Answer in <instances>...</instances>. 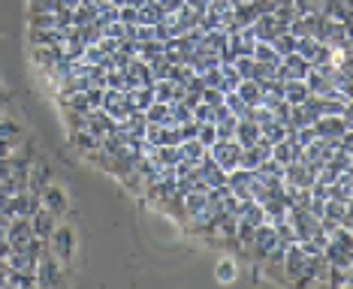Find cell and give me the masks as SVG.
<instances>
[{"mask_svg":"<svg viewBox=\"0 0 353 289\" xmlns=\"http://www.w3.org/2000/svg\"><path fill=\"white\" fill-rule=\"evenodd\" d=\"M63 283H67V268L54 259L49 244H46V250L37 259V286L46 289V286H63Z\"/></svg>","mask_w":353,"mask_h":289,"instance_id":"2","label":"cell"},{"mask_svg":"<svg viewBox=\"0 0 353 289\" xmlns=\"http://www.w3.org/2000/svg\"><path fill=\"white\" fill-rule=\"evenodd\" d=\"M236 94H239V100L245 103V106H256L260 103V85L254 82V78H242V82L236 85Z\"/></svg>","mask_w":353,"mask_h":289,"instance_id":"17","label":"cell"},{"mask_svg":"<svg viewBox=\"0 0 353 289\" xmlns=\"http://www.w3.org/2000/svg\"><path fill=\"white\" fill-rule=\"evenodd\" d=\"M205 154H208V148H205V144H199L196 139H184V142H181V157H184V160H190L194 166H196Z\"/></svg>","mask_w":353,"mask_h":289,"instance_id":"20","label":"cell"},{"mask_svg":"<svg viewBox=\"0 0 353 289\" xmlns=\"http://www.w3.org/2000/svg\"><path fill=\"white\" fill-rule=\"evenodd\" d=\"M6 286H37V271H6Z\"/></svg>","mask_w":353,"mask_h":289,"instance_id":"21","label":"cell"},{"mask_svg":"<svg viewBox=\"0 0 353 289\" xmlns=\"http://www.w3.org/2000/svg\"><path fill=\"white\" fill-rule=\"evenodd\" d=\"M49 250H52V256L58 259L63 268L67 265H73L76 262V250H79V241H76V229L70 226V223H61L58 220V226H54V232L49 235Z\"/></svg>","mask_w":353,"mask_h":289,"instance_id":"1","label":"cell"},{"mask_svg":"<svg viewBox=\"0 0 353 289\" xmlns=\"http://www.w3.org/2000/svg\"><path fill=\"white\" fill-rule=\"evenodd\" d=\"M196 142H199V144H205V148H212V144L218 142L214 124H199V130H196Z\"/></svg>","mask_w":353,"mask_h":289,"instance_id":"25","label":"cell"},{"mask_svg":"<svg viewBox=\"0 0 353 289\" xmlns=\"http://www.w3.org/2000/svg\"><path fill=\"white\" fill-rule=\"evenodd\" d=\"M236 275H239V271H236V262H232V259H223L218 265V280H221V283H230V280H236Z\"/></svg>","mask_w":353,"mask_h":289,"instance_id":"27","label":"cell"},{"mask_svg":"<svg viewBox=\"0 0 353 289\" xmlns=\"http://www.w3.org/2000/svg\"><path fill=\"white\" fill-rule=\"evenodd\" d=\"M199 100H203V103H208V106H221V103H223V91H221V87H203V94H199Z\"/></svg>","mask_w":353,"mask_h":289,"instance_id":"28","label":"cell"},{"mask_svg":"<svg viewBox=\"0 0 353 289\" xmlns=\"http://www.w3.org/2000/svg\"><path fill=\"white\" fill-rule=\"evenodd\" d=\"M25 136H28V130H25V124H21L19 118H12L10 111L0 118V139H6V142H21Z\"/></svg>","mask_w":353,"mask_h":289,"instance_id":"15","label":"cell"},{"mask_svg":"<svg viewBox=\"0 0 353 289\" xmlns=\"http://www.w3.org/2000/svg\"><path fill=\"white\" fill-rule=\"evenodd\" d=\"M58 220H61V217L52 214L49 208H37V211L30 214V226H34V235L43 238V241H49V235L54 232V226H58Z\"/></svg>","mask_w":353,"mask_h":289,"instance_id":"12","label":"cell"},{"mask_svg":"<svg viewBox=\"0 0 353 289\" xmlns=\"http://www.w3.org/2000/svg\"><path fill=\"white\" fill-rule=\"evenodd\" d=\"M208 157H212L223 172H232V169H239V160H242V144L236 139H218L208 148Z\"/></svg>","mask_w":353,"mask_h":289,"instance_id":"3","label":"cell"},{"mask_svg":"<svg viewBox=\"0 0 353 289\" xmlns=\"http://www.w3.org/2000/svg\"><path fill=\"white\" fill-rule=\"evenodd\" d=\"M254 61L269 63V67H278V63H281V54L275 52V45H272V43H263V39H256V45H254Z\"/></svg>","mask_w":353,"mask_h":289,"instance_id":"19","label":"cell"},{"mask_svg":"<svg viewBox=\"0 0 353 289\" xmlns=\"http://www.w3.org/2000/svg\"><path fill=\"white\" fill-rule=\"evenodd\" d=\"M314 133L320 139H341V133L350 130V118H339V115H320L314 124Z\"/></svg>","mask_w":353,"mask_h":289,"instance_id":"9","label":"cell"},{"mask_svg":"<svg viewBox=\"0 0 353 289\" xmlns=\"http://www.w3.org/2000/svg\"><path fill=\"white\" fill-rule=\"evenodd\" d=\"M39 196H43V208H49L52 214H58V217H63L67 214V205H70V196H67V190L63 187H58V184H49V187H46L43 193H39Z\"/></svg>","mask_w":353,"mask_h":289,"instance_id":"11","label":"cell"},{"mask_svg":"<svg viewBox=\"0 0 353 289\" xmlns=\"http://www.w3.org/2000/svg\"><path fill=\"white\" fill-rule=\"evenodd\" d=\"M37 208H43V196H39V193H30V190H21V193H12V196H10L3 214H10V217H30Z\"/></svg>","mask_w":353,"mask_h":289,"instance_id":"4","label":"cell"},{"mask_svg":"<svg viewBox=\"0 0 353 289\" xmlns=\"http://www.w3.org/2000/svg\"><path fill=\"white\" fill-rule=\"evenodd\" d=\"M308 69H311V63L305 61L302 54L290 52V54H284L281 63L275 67V78H278V82H284V78H305V76H308Z\"/></svg>","mask_w":353,"mask_h":289,"instance_id":"7","label":"cell"},{"mask_svg":"<svg viewBox=\"0 0 353 289\" xmlns=\"http://www.w3.org/2000/svg\"><path fill=\"white\" fill-rule=\"evenodd\" d=\"M308 96L311 94H308L305 78H284V82H281V100H287L290 106H302Z\"/></svg>","mask_w":353,"mask_h":289,"instance_id":"13","label":"cell"},{"mask_svg":"<svg viewBox=\"0 0 353 289\" xmlns=\"http://www.w3.org/2000/svg\"><path fill=\"white\" fill-rule=\"evenodd\" d=\"M52 181H54V169H52L49 160L39 154L34 163H30V172H28V190H30V193H43Z\"/></svg>","mask_w":353,"mask_h":289,"instance_id":"6","label":"cell"},{"mask_svg":"<svg viewBox=\"0 0 353 289\" xmlns=\"http://www.w3.org/2000/svg\"><path fill=\"white\" fill-rule=\"evenodd\" d=\"M269 157H272V160H278L281 166L290 163V139L284 136L281 142H272V154H269Z\"/></svg>","mask_w":353,"mask_h":289,"instance_id":"23","label":"cell"},{"mask_svg":"<svg viewBox=\"0 0 353 289\" xmlns=\"http://www.w3.org/2000/svg\"><path fill=\"white\" fill-rule=\"evenodd\" d=\"M272 45H275V52L284 58V54H290V52H296V36L287 30V34H278L275 39H272Z\"/></svg>","mask_w":353,"mask_h":289,"instance_id":"24","label":"cell"},{"mask_svg":"<svg viewBox=\"0 0 353 289\" xmlns=\"http://www.w3.org/2000/svg\"><path fill=\"white\" fill-rule=\"evenodd\" d=\"M232 139L242 144V148H248V144H256V139H260V124H256L254 118H239Z\"/></svg>","mask_w":353,"mask_h":289,"instance_id":"14","label":"cell"},{"mask_svg":"<svg viewBox=\"0 0 353 289\" xmlns=\"http://www.w3.org/2000/svg\"><path fill=\"white\" fill-rule=\"evenodd\" d=\"M6 241L12 244V250H25L28 241L34 238V226H30V217H12L10 229H6Z\"/></svg>","mask_w":353,"mask_h":289,"instance_id":"10","label":"cell"},{"mask_svg":"<svg viewBox=\"0 0 353 289\" xmlns=\"http://www.w3.org/2000/svg\"><path fill=\"white\" fill-rule=\"evenodd\" d=\"M160 19H163V10H160L157 0H148V3H142V6H139V21H145V24H157Z\"/></svg>","mask_w":353,"mask_h":289,"instance_id":"22","label":"cell"},{"mask_svg":"<svg viewBox=\"0 0 353 289\" xmlns=\"http://www.w3.org/2000/svg\"><path fill=\"white\" fill-rule=\"evenodd\" d=\"M194 118L199 120V124H214V106H208V103L199 100L194 106Z\"/></svg>","mask_w":353,"mask_h":289,"instance_id":"26","label":"cell"},{"mask_svg":"<svg viewBox=\"0 0 353 289\" xmlns=\"http://www.w3.org/2000/svg\"><path fill=\"white\" fill-rule=\"evenodd\" d=\"M251 28H254L256 39H263V43H272V39L278 36V21H275V15H256Z\"/></svg>","mask_w":353,"mask_h":289,"instance_id":"16","label":"cell"},{"mask_svg":"<svg viewBox=\"0 0 353 289\" xmlns=\"http://www.w3.org/2000/svg\"><path fill=\"white\" fill-rule=\"evenodd\" d=\"M281 265H284V277H287V283H293V280L305 271V265H308V256H305V250H302L299 241L287 244V253H284V259H281Z\"/></svg>","mask_w":353,"mask_h":289,"instance_id":"8","label":"cell"},{"mask_svg":"<svg viewBox=\"0 0 353 289\" xmlns=\"http://www.w3.org/2000/svg\"><path fill=\"white\" fill-rule=\"evenodd\" d=\"M251 3H254L256 15H272L275 12V6H278V0H251Z\"/></svg>","mask_w":353,"mask_h":289,"instance_id":"30","label":"cell"},{"mask_svg":"<svg viewBox=\"0 0 353 289\" xmlns=\"http://www.w3.org/2000/svg\"><path fill=\"white\" fill-rule=\"evenodd\" d=\"M275 244H278V232H275V226H272V223H260V226L254 229V238H251V247H248V253H251L254 259H260V262H263Z\"/></svg>","mask_w":353,"mask_h":289,"instance_id":"5","label":"cell"},{"mask_svg":"<svg viewBox=\"0 0 353 289\" xmlns=\"http://www.w3.org/2000/svg\"><path fill=\"white\" fill-rule=\"evenodd\" d=\"M6 265L15 271H37V256H30L28 250H12L6 256Z\"/></svg>","mask_w":353,"mask_h":289,"instance_id":"18","label":"cell"},{"mask_svg":"<svg viewBox=\"0 0 353 289\" xmlns=\"http://www.w3.org/2000/svg\"><path fill=\"white\" fill-rule=\"evenodd\" d=\"M10 214H0V235H6V229H10Z\"/></svg>","mask_w":353,"mask_h":289,"instance_id":"31","label":"cell"},{"mask_svg":"<svg viewBox=\"0 0 353 289\" xmlns=\"http://www.w3.org/2000/svg\"><path fill=\"white\" fill-rule=\"evenodd\" d=\"M115 19L121 21V24H133V21H139V6H124V10L118 12Z\"/></svg>","mask_w":353,"mask_h":289,"instance_id":"29","label":"cell"}]
</instances>
